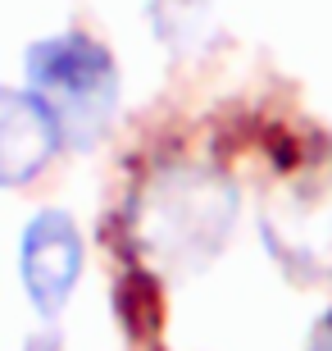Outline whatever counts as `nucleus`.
<instances>
[{"label": "nucleus", "instance_id": "5", "mask_svg": "<svg viewBox=\"0 0 332 351\" xmlns=\"http://www.w3.org/2000/svg\"><path fill=\"white\" fill-rule=\"evenodd\" d=\"M60 128L51 110L18 87H0V187L32 182L60 151Z\"/></svg>", "mask_w": 332, "mask_h": 351}, {"label": "nucleus", "instance_id": "1", "mask_svg": "<svg viewBox=\"0 0 332 351\" xmlns=\"http://www.w3.org/2000/svg\"><path fill=\"white\" fill-rule=\"evenodd\" d=\"M242 215V192L214 165H159L146 173L123 215L128 247L155 274H201L218 261V251L232 242Z\"/></svg>", "mask_w": 332, "mask_h": 351}, {"label": "nucleus", "instance_id": "2", "mask_svg": "<svg viewBox=\"0 0 332 351\" xmlns=\"http://www.w3.org/2000/svg\"><path fill=\"white\" fill-rule=\"evenodd\" d=\"M27 91L51 110L60 142L87 151L110 132L118 110V64L87 32H55L27 46Z\"/></svg>", "mask_w": 332, "mask_h": 351}, {"label": "nucleus", "instance_id": "8", "mask_svg": "<svg viewBox=\"0 0 332 351\" xmlns=\"http://www.w3.org/2000/svg\"><path fill=\"white\" fill-rule=\"evenodd\" d=\"M23 351H60V333H37L23 342Z\"/></svg>", "mask_w": 332, "mask_h": 351}, {"label": "nucleus", "instance_id": "6", "mask_svg": "<svg viewBox=\"0 0 332 351\" xmlns=\"http://www.w3.org/2000/svg\"><path fill=\"white\" fill-rule=\"evenodd\" d=\"M146 23L168 55L187 60L214 41L218 5L214 0H146Z\"/></svg>", "mask_w": 332, "mask_h": 351}, {"label": "nucleus", "instance_id": "3", "mask_svg": "<svg viewBox=\"0 0 332 351\" xmlns=\"http://www.w3.org/2000/svg\"><path fill=\"white\" fill-rule=\"evenodd\" d=\"M259 242L305 283H332V146L296 165L259 210Z\"/></svg>", "mask_w": 332, "mask_h": 351}, {"label": "nucleus", "instance_id": "4", "mask_svg": "<svg viewBox=\"0 0 332 351\" xmlns=\"http://www.w3.org/2000/svg\"><path fill=\"white\" fill-rule=\"evenodd\" d=\"M82 261H87V247H82L77 219L68 210H37L27 219L23 242H18V278L41 319L64 315L77 278H82Z\"/></svg>", "mask_w": 332, "mask_h": 351}, {"label": "nucleus", "instance_id": "7", "mask_svg": "<svg viewBox=\"0 0 332 351\" xmlns=\"http://www.w3.org/2000/svg\"><path fill=\"white\" fill-rule=\"evenodd\" d=\"M305 351H332V311L323 315L319 324H314V333H309V342H305Z\"/></svg>", "mask_w": 332, "mask_h": 351}]
</instances>
